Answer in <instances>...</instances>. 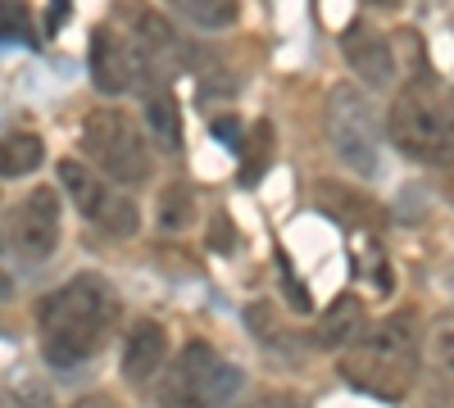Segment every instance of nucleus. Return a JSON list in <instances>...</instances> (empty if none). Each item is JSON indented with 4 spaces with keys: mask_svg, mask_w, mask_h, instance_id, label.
Wrapping results in <instances>:
<instances>
[{
    "mask_svg": "<svg viewBox=\"0 0 454 408\" xmlns=\"http://www.w3.org/2000/svg\"><path fill=\"white\" fill-rule=\"evenodd\" d=\"M42 354L55 367H78L105 350L119 327V290L105 277L82 273L46 295L42 304Z\"/></svg>",
    "mask_w": 454,
    "mask_h": 408,
    "instance_id": "1",
    "label": "nucleus"
},
{
    "mask_svg": "<svg viewBox=\"0 0 454 408\" xmlns=\"http://www.w3.org/2000/svg\"><path fill=\"white\" fill-rule=\"evenodd\" d=\"M419 367V322L413 313H391L377 327L359 331L350 345H340L336 373L346 386L372 399H404Z\"/></svg>",
    "mask_w": 454,
    "mask_h": 408,
    "instance_id": "2",
    "label": "nucleus"
},
{
    "mask_svg": "<svg viewBox=\"0 0 454 408\" xmlns=\"http://www.w3.org/2000/svg\"><path fill=\"white\" fill-rule=\"evenodd\" d=\"M387 136L409 159L454 164V87L436 73H413L391 100Z\"/></svg>",
    "mask_w": 454,
    "mask_h": 408,
    "instance_id": "3",
    "label": "nucleus"
},
{
    "mask_svg": "<svg viewBox=\"0 0 454 408\" xmlns=\"http://www.w3.org/2000/svg\"><path fill=\"white\" fill-rule=\"evenodd\" d=\"M82 150L87 164L123 187H141L155 173V150H150L145 127L128 114V109H96L82 119Z\"/></svg>",
    "mask_w": 454,
    "mask_h": 408,
    "instance_id": "4",
    "label": "nucleus"
},
{
    "mask_svg": "<svg viewBox=\"0 0 454 408\" xmlns=\"http://www.w3.org/2000/svg\"><path fill=\"white\" fill-rule=\"evenodd\" d=\"M241 390V367L209 341H192L160 381V408H218Z\"/></svg>",
    "mask_w": 454,
    "mask_h": 408,
    "instance_id": "5",
    "label": "nucleus"
},
{
    "mask_svg": "<svg viewBox=\"0 0 454 408\" xmlns=\"http://www.w3.org/2000/svg\"><path fill=\"white\" fill-rule=\"evenodd\" d=\"M327 141L340 155V164L355 168L359 177H377V159H382V127H377V114L359 87H332L327 91Z\"/></svg>",
    "mask_w": 454,
    "mask_h": 408,
    "instance_id": "6",
    "label": "nucleus"
},
{
    "mask_svg": "<svg viewBox=\"0 0 454 408\" xmlns=\"http://www.w3.org/2000/svg\"><path fill=\"white\" fill-rule=\"evenodd\" d=\"M91 82L105 91V96H128V91H145L150 82H160L150 73L141 46L132 42V32L123 23H100L91 32Z\"/></svg>",
    "mask_w": 454,
    "mask_h": 408,
    "instance_id": "7",
    "label": "nucleus"
},
{
    "mask_svg": "<svg viewBox=\"0 0 454 408\" xmlns=\"http://www.w3.org/2000/svg\"><path fill=\"white\" fill-rule=\"evenodd\" d=\"M59 187L73 204H78V213L100 222L109 236H132L137 232L141 213H137L132 196H114L105 187V173H96L87 159H59Z\"/></svg>",
    "mask_w": 454,
    "mask_h": 408,
    "instance_id": "8",
    "label": "nucleus"
},
{
    "mask_svg": "<svg viewBox=\"0 0 454 408\" xmlns=\"http://www.w3.org/2000/svg\"><path fill=\"white\" fill-rule=\"evenodd\" d=\"M5 245L19 264H46L59 245V191L32 187L5 218Z\"/></svg>",
    "mask_w": 454,
    "mask_h": 408,
    "instance_id": "9",
    "label": "nucleus"
},
{
    "mask_svg": "<svg viewBox=\"0 0 454 408\" xmlns=\"http://www.w3.org/2000/svg\"><path fill=\"white\" fill-rule=\"evenodd\" d=\"M123 27L132 32V42L141 46V55H145V64H150V73H155V78H160V73L168 78V73L182 64V55H186V50H182L177 32L168 27V19H164V14L145 10L141 0H128V5H123Z\"/></svg>",
    "mask_w": 454,
    "mask_h": 408,
    "instance_id": "10",
    "label": "nucleus"
},
{
    "mask_svg": "<svg viewBox=\"0 0 454 408\" xmlns=\"http://www.w3.org/2000/svg\"><path fill=\"white\" fill-rule=\"evenodd\" d=\"M168 358V331L155 318H141L128 327V341H123V377L132 386H145L150 377H160V367Z\"/></svg>",
    "mask_w": 454,
    "mask_h": 408,
    "instance_id": "11",
    "label": "nucleus"
},
{
    "mask_svg": "<svg viewBox=\"0 0 454 408\" xmlns=\"http://www.w3.org/2000/svg\"><path fill=\"white\" fill-rule=\"evenodd\" d=\"M340 55L350 59V68L368 87H387L395 78V64H391V46L382 32H372L368 23H355L346 36H340Z\"/></svg>",
    "mask_w": 454,
    "mask_h": 408,
    "instance_id": "12",
    "label": "nucleus"
},
{
    "mask_svg": "<svg viewBox=\"0 0 454 408\" xmlns=\"http://www.w3.org/2000/svg\"><path fill=\"white\" fill-rule=\"evenodd\" d=\"M359 331H364V304L355 300V295H336L318 318V345L340 350V345H350Z\"/></svg>",
    "mask_w": 454,
    "mask_h": 408,
    "instance_id": "13",
    "label": "nucleus"
},
{
    "mask_svg": "<svg viewBox=\"0 0 454 408\" xmlns=\"http://www.w3.org/2000/svg\"><path fill=\"white\" fill-rule=\"evenodd\" d=\"M46 164V145L36 132H5L0 136V177H27Z\"/></svg>",
    "mask_w": 454,
    "mask_h": 408,
    "instance_id": "14",
    "label": "nucleus"
},
{
    "mask_svg": "<svg viewBox=\"0 0 454 408\" xmlns=\"http://www.w3.org/2000/svg\"><path fill=\"white\" fill-rule=\"evenodd\" d=\"M164 5L205 32H223L241 19V0H164Z\"/></svg>",
    "mask_w": 454,
    "mask_h": 408,
    "instance_id": "15",
    "label": "nucleus"
},
{
    "mask_svg": "<svg viewBox=\"0 0 454 408\" xmlns=\"http://www.w3.org/2000/svg\"><path fill=\"white\" fill-rule=\"evenodd\" d=\"M145 119H150V132H155L168 150L182 145V123H177V100L168 96L164 82H150L145 87Z\"/></svg>",
    "mask_w": 454,
    "mask_h": 408,
    "instance_id": "16",
    "label": "nucleus"
},
{
    "mask_svg": "<svg viewBox=\"0 0 454 408\" xmlns=\"http://www.w3.org/2000/svg\"><path fill=\"white\" fill-rule=\"evenodd\" d=\"M423 358L436 367L441 377H454V309L436 313L423 331Z\"/></svg>",
    "mask_w": 454,
    "mask_h": 408,
    "instance_id": "17",
    "label": "nucleus"
},
{
    "mask_svg": "<svg viewBox=\"0 0 454 408\" xmlns=\"http://www.w3.org/2000/svg\"><path fill=\"white\" fill-rule=\"evenodd\" d=\"M186 222H192V191L177 181L160 196V232H182Z\"/></svg>",
    "mask_w": 454,
    "mask_h": 408,
    "instance_id": "18",
    "label": "nucleus"
},
{
    "mask_svg": "<svg viewBox=\"0 0 454 408\" xmlns=\"http://www.w3.org/2000/svg\"><path fill=\"white\" fill-rule=\"evenodd\" d=\"M269 155H273V123H254V132H250V141H246V181H254L259 177V168L269 164Z\"/></svg>",
    "mask_w": 454,
    "mask_h": 408,
    "instance_id": "19",
    "label": "nucleus"
},
{
    "mask_svg": "<svg viewBox=\"0 0 454 408\" xmlns=\"http://www.w3.org/2000/svg\"><path fill=\"white\" fill-rule=\"evenodd\" d=\"M27 42V5L23 0H0V42Z\"/></svg>",
    "mask_w": 454,
    "mask_h": 408,
    "instance_id": "20",
    "label": "nucleus"
},
{
    "mask_svg": "<svg viewBox=\"0 0 454 408\" xmlns=\"http://www.w3.org/2000/svg\"><path fill=\"white\" fill-rule=\"evenodd\" d=\"M241 408H309V404L300 399V395H291V390H269V395H254Z\"/></svg>",
    "mask_w": 454,
    "mask_h": 408,
    "instance_id": "21",
    "label": "nucleus"
},
{
    "mask_svg": "<svg viewBox=\"0 0 454 408\" xmlns=\"http://www.w3.org/2000/svg\"><path fill=\"white\" fill-rule=\"evenodd\" d=\"M68 5H73V0H51V5H46V27H51V32H59V27H64Z\"/></svg>",
    "mask_w": 454,
    "mask_h": 408,
    "instance_id": "22",
    "label": "nucleus"
},
{
    "mask_svg": "<svg viewBox=\"0 0 454 408\" xmlns=\"http://www.w3.org/2000/svg\"><path fill=\"white\" fill-rule=\"evenodd\" d=\"M68 408H119V399L114 395H82L78 404H68Z\"/></svg>",
    "mask_w": 454,
    "mask_h": 408,
    "instance_id": "23",
    "label": "nucleus"
},
{
    "mask_svg": "<svg viewBox=\"0 0 454 408\" xmlns=\"http://www.w3.org/2000/svg\"><path fill=\"white\" fill-rule=\"evenodd\" d=\"M368 5H382V10H395V5H400V0H368Z\"/></svg>",
    "mask_w": 454,
    "mask_h": 408,
    "instance_id": "24",
    "label": "nucleus"
}]
</instances>
